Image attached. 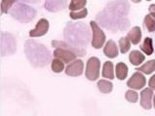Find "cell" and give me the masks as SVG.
<instances>
[{
	"label": "cell",
	"mask_w": 155,
	"mask_h": 116,
	"mask_svg": "<svg viewBox=\"0 0 155 116\" xmlns=\"http://www.w3.org/2000/svg\"><path fill=\"white\" fill-rule=\"evenodd\" d=\"M129 12L130 4L127 0H113L96 14L95 21L113 32H121L130 26L127 18Z\"/></svg>",
	"instance_id": "cell-1"
},
{
	"label": "cell",
	"mask_w": 155,
	"mask_h": 116,
	"mask_svg": "<svg viewBox=\"0 0 155 116\" xmlns=\"http://www.w3.org/2000/svg\"><path fill=\"white\" fill-rule=\"evenodd\" d=\"M63 37L70 45L84 48L88 46L92 36L89 26L84 22H68L63 31Z\"/></svg>",
	"instance_id": "cell-2"
},
{
	"label": "cell",
	"mask_w": 155,
	"mask_h": 116,
	"mask_svg": "<svg viewBox=\"0 0 155 116\" xmlns=\"http://www.w3.org/2000/svg\"><path fill=\"white\" fill-rule=\"evenodd\" d=\"M24 53L29 63L35 68H42L51 63V53L45 45L34 40H27L24 45Z\"/></svg>",
	"instance_id": "cell-3"
},
{
	"label": "cell",
	"mask_w": 155,
	"mask_h": 116,
	"mask_svg": "<svg viewBox=\"0 0 155 116\" xmlns=\"http://www.w3.org/2000/svg\"><path fill=\"white\" fill-rule=\"evenodd\" d=\"M9 14L16 21L21 23H28L35 18V17L37 16V11L36 9L29 6L26 3L18 1L11 8Z\"/></svg>",
	"instance_id": "cell-4"
},
{
	"label": "cell",
	"mask_w": 155,
	"mask_h": 116,
	"mask_svg": "<svg viewBox=\"0 0 155 116\" xmlns=\"http://www.w3.org/2000/svg\"><path fill=\"white\" fill-rule=\"evenodd\" d=\"M0 51H1V57L7 55H13L17 51V43L12 34L6 32L1 33Z\"/></svg>",
	"instance_id": "cell-5"
},
{
	"label": "cell",
	"mask_w": 155,
	"mask_h": 116,
	"mask_svg": "<svg viewBox=\"0 0 155 116\" xmlns=\"http://www.w3.org/2000/svg\"><path fill=\"white\" fill-rule=\"evenodd\" d=\"M90 27L92 31V37H91V45L96 50H99L104 46L105 41H106V35L104 31L102 30L99 24L96 21H91L90 22Z\"/></svg>",
	"instance_id": "cell-6"
},
{
	"label": "cell",
	"mask_w": 155,
	"mask_h": 116,
	"mask_svg": "<svg viewBox=\"0 0 155 116\" xmlns=\"http://www.w3.org/2000/svg\"><path fill=\"white\" fill-rule=\"evenodd\" d=\"M100 69H101V62L99 58L90 57L86 63L85 68V77L91 81L98 79L100 76Z\"/></svg>",
	"instance_id": "cell-7"
},
{
	"label": "cell",
	"mask_w": 155,
	"mask_h": 116,
	"mask_svg": "<svg viewBox=\"0 0 155 116\" xmlns=\"http://www.w3.org/2000/svg\"><path fill=\"white\" fill-rule=\"evenodd\" d=\"M145 84H147L145 76L143 75L142 72H139V71L134 72L132 76H131L127 81V86L129 88L134 89V90L142 89V88H143Z\"/></svg>",
	"instance_id": "cell-8"
},
{
	"label": "cell",
	"mask_w": 155,
	"mask_h": 116,
	"mask_svg": "<svg viewBox=\"0 0 155 116\" xmlns=\"http://www.w3.org/2000/svg\"><path fill=\"white\" fill-rule=\"evenodd\" d=\"M51 46L55 48H64V50H68L72 52H74L75 54L78 55V57H84L86 54V50L84 48L77 47L70 45L69 43L66 41H58V40H53L51 42Z\"/></svg>",
	"instance_id": "cell-9"
},
{
	"label": "cell",
	"mask_w": 155,
	"mask_h": 116,
	"mask_svg": "<svg viewBox=\"0 0 155 116\" xmlns=\"http://www.w3.org/2000/svg\"><path fill=\"white\" fill-rule=\"evenodd\" d=\"M84 61L81 59H76L68 64L65 69V74L70 76H80L84 72Z\"/></svg>",
	"instance_id": "cell-10"
},
{
	"label": "cell",
	"mask_w": 155,
	"mask_h": 116,
	"mask_svg": "<svg viewBox=\"0 0 155 116\" xmlns=\"http://www.w3.org/2000/svg\"><path fill=\"white\" fill-rule=\"evenodd\" d=\"M50 28V22L46 18H41L36 24V26L34 29L29 31V36L31 38H36V37H42L46 35Z\"/></svg>",
	"instance_id": "cell-11"
},
{
	"label": "cell",
	"mask_w": 155,
	"mask_h": 116,
	"mask_svg": "<svg viewBox=\"0 0 155 116\" xmlns=\"http://www.w3.org/2000/svg\"><path fill=\"white\" fill-rule=\"evenodd\" d=\"M52 55L54 56V58L60 59L64 63H71L72 61L76 60L78 57V55L75 54L74 52L68 50H64V48H55Z\"/></svg>",
	"instance_id": "cell-12"
},
{
	"label": "cell",
	"mask_w": 155,
	"mask_h": 116,
	"mask_svg": "<svg viewBox=\"0 0 155 116\" xmlns=\"http://www.w3.org/2000/svg\"><path fill=\"white\" fill-rule=\"evenodd\" d=\"M68 0H46L45 9L51 13H56L67 7Z\"/></svg>",
	"instance_id": "cell-13"
},
{
	"label": "cell",
	"mask_w": 155,
	"mask_h": 116,
	"mask_svg": "<svg viewBox=\"0 0 155 116\" xmlns=\"http://www.w3.org/2000/svg\"><path fill=\"white\" fill-rule=\"evenodd\" d=\"M152 97L153 90L150 88H145L140 92V105L144 109H150L152 106Z\"/></svg>",
	"instance_id": "cell-14"
},
{
	"label": "cell",
	"mask_w": 155,
	"mask_h": 116,
	"mask_svg": "<svg viewBox=\"0 0 155 116\" xmlns=\"http://www.w3.org/2000/svg\"><path fill=\"white\" fill-rule=\"evenodd\" d=\"M104 54L109 58H115L118 56V47L114 40H109L104 47Z\"/></svg>",
	"instance_id": "cell-15"
},
{
	"label": "cell",
	"mask_w": 155,
	"mask_h": 116,
	"mask_svg": "<svg viewBox=\"0 0 155 116\" xmlns=\"http://www.w3.org/2000/svg\"><path fill=\"white\" fill-rule=\"evenodd\" d=\"M126 37L129 39V41L133 45H138L140 40H142V30H140L139 26H135L128 32Z\"/></svg>",
	"instance_id": "cell-16"
},
{
	"label": "cell",
	"mask_w": 155,
	"mask_h": 116,
	"mask_svg": "<svg viewBox=\"0 0 155 116\" xmlns=\"http://www.w3.org/2000/svg\"><path fill=\"white\" fill-rule=\"evenodd\" d=\"M145 56L140 50H132L129 54L130 63L134 66H139L144 61Z\"/></svg>",
	"instance_id": "cell-17"
},
{
	"label": "cell",
	"mask_w": 155,
	"mask_h": 116,
	"mask_svg": "<svg viewBox=\"0 0 155 116\" xmlns=\"http://www.w3.org/2000/svg\"><path fill=\"white\" fill-rule=\"evenodd\" d=\"M115 75L119 80H124L128 76V67L123 62H119L115 66Z\"/></svg>",
	"instance_id": "cell-18"
},
{
	"label": "cell",
	"mask_w": 155,
	"mask_h": 116,
	"mask_svg": "<svg viewBox=\"0 0 155 116\" xmlns=\"http://www.w3.org/2000/svg\"><path fill=\"white\" fill-rule=\"evenodd\" d=\"M102 76L105 79H114V69L113 62L107 61L103 65V70H102Z\"/></svg>",
	"instance_id": "cell-19"
},
{
	"label": "cell",
	"mask_w": 155,
	"mask_h": 116,
	"mask_svg": "<svg viewBox=\"0 0 155 116\" xmlns=\"http://www.w3.org/2000/svg\"><path fill=\"white\" fill-rule=\"evenodd\" d=\"M140 50H142L144 54L147 55H151L154 52V47H153V40L151 38L147 37L143 40V44L140 46Z\"/></svg>",
	"instance_id": "cell-20"
},
{
	"label": "cell",
	"mask_w": 155,
	"mask_h": 116,
	"mask_svg": "<svg viewBox=\"0 0 155 116\" xmlns=\"http://www.w3.org/2000/svg\"><path fill=\"white\" fill-rule=\"evenodd\" d=\"M136 70L139 71V72H142L145 75L152 74V72L155 71V59H152V60H149L147 62H145L143 65L137 68Z\"/></svg>",
	"instance_id": "cell-21"
},
{
	"label": "cell",
	"mask_w": 155,
	"mask_h": 116,
	"mask_svg": "<svg viewBox=\"0 0 155 116\" xmlns=\"http://www.w3.org/2000/svg\"><path fill=\"white\" fill-rule=\"evenodd\" d=\"M97 86H98V89L101 91V93L109 94L113 91V83L107 79L99 80L98 83H97Z\"/></svg>",
	"instance_id": "cell-22"
},
{
	"label": "cell",
	"mask_w": 155,
	"mask_h": 116,
	"mask_svg": "<svg viewBox=\"0 0 155 116\" xmlns=\"http://www.w3.org/2000/svg\"><path fill=\"white\" fill-rule=\"evenodd\" d=\"M87 3V0H71L69 9L71 12L80 11V10L84 9Z\"/></svg>",
	"instance_id": "cell-23"
},
{
	"label": "cell",
	"mask_w": 155,
	"mask_h": 116,
	"mask_svg": "<svg viewBox=\"0 0 155 116\" xmlns=\"http://www.w3.org/2000/svg\"><path fill=\"white\" fill-rule=\"evenodd\" d=\"M143 24L148 32L155 31V18H152L150 14H147L143 19Z\"/></svg>",
	"instance_id": "cell-24"
},
{
	"label": "cell",
	"mask_w": 155,
	"mask_h": 116,
	"mask_svg": "<svg viewBox=\"0 0 155 116\" xmlns=\"http://www.w3.org/2000/svg\"><path fill=\"white\" fill-rule=\"evenodd\" d=\"M119 48H120V52L121 53H126L128 52L130 47H131V42L129 41V39L127 37H122L119 39Z\"/></svg>",
	"instance_id": "cell-25"
},
{
	"label": "cell",
	"mask_w": 155,
	"mask_h": 116,
	"mask_svg": "<svg viewBox=\"0 0 155 116\" xmlns=\"http://www.w3.org/2000/svg\"><path fill=\"white\" fill-rule=\"evenodd\" d=\"M51 70L54 72H61L63 70H64V62L60 59H57V58H54L51 61Z\"/></svg>",
	"instance_id": "cell-26"
},
{
	"label": "cell",
	"mask_w": 155,
	"mask_h": 116,
	"mask_svg": "<svg viewBox=\"0 0 155 116\" xmlns=\"http://www.w3.org/2000/svg\"><path fill=\"white\" fill-rule=\"evenodd\" d=\"M18 2V0H2L1 1V13H9L11 8Z\"/></svg>",
	"instance_id": "cell-27"
},
{
	"label": "cell",
	"mask_w": 155,
	"mask_h": 116,
	"mask_svg": "<svg viewBox=\"0 0 155 116\" xmlns=\"http://www.w3.org/2000/svg\"><path fill=\"white\" fill-rule=\"evenodd\" d=\"M87 14H88V11H87L86 8H84L80 10V11H75V12H71L70 13V18L72 19H81V18H84L87 17Z\"/></svg>",
	"instance_id": "cell-28"
},
{
	"label": "cell",
	"mask_w": 155,
	"mask_h": 116,
	"mask_svg": "<svg viewBox=\"0 0 155 116\" xmlns=\"http://www.w3.org/2000/svg\"><path fill=\"white\" fill-rule=\"evenodd\" d=\"M125 98L129 103H137L139 100V94L134 90H128L125 94Z\"/></svg>",
	"instance_id": "cell-29"
},
{
	"label": "cell",
	"mask_w": 155,
	"mask_h": 116,
	"mask_svg": "<svg viewBox=\"0 0 155 116\" xmlns=\"http://www.w3.org/2000/svg\"><path fill=\"white\" fill-rule=\"evenodd\" d=\"M148 85L152 90H155V75H153L148 81Z\"/></svg>",
	"instance_id": "cell-30"
},
{
	"label": "cell",
	"mask_w": 155,
	"mask_h": 116,
	"mask_svg": "<svg viewBox=\"0 0 155 116\" xmlns=\"http://www.w3.org/2000/svg\"><path fill=\"white\" fill-rule=\"evenodd\" d=\"M148 11H149V14H150V16L155 18V4H151V5H150V6L148 7Z\"/></svg>",
	"instance_id": "cell-31"
},
{
	"label": "cell",
	"mask_w": 155,
	"mask_h": 116,
	"mask_svg": "<svg viewBox=\"0 0 155 116\" xmlns=\"http://www.w3.org/2000/svg\"><path fill=\"white\" fill-rule=\"evenodd\" d=\"M22 2L24 3H31V4H37V3H40L41 0H21Z\"/></svg>",
	"instance_id": "cell-32"
},
{
	"label": "cell",
	"mask_w": 155,
	"mask_h": 116,
	"mask_svg": "<svg viewBox=\"0 0 155 116\" xmlns=\"http://www.w3.org/2000/svg\"><path fill=\"white\" fill-rule=\"evenodd\" d=\"M131 1L134 2V3H140V1H142V0H131Z\"/></svg>",
	"instance_id": "cell-33"
},
{
	"label": "cell",
	"mask_w": 155,
	"mask_h": 116,
	"mask_svg": "<svg viewBox=\"0 0 155 116\" xmlns=\"http://www.w3.org/2000/svg\"><path fill=\"white\" fill-rule=\"evenodd\" d=\"M153 106H154V108H155V96H154V98H153Z\"/></svg>",
	"instance_id": "cell-34"
},
{
	"label": "cell",
	"mask_w": 155,
	"mask_h": 116,
	"mask_svg": "<svg viewBox=\"0 0 155 116\" xmlns=\"http://www.w3.org/2000/svg\"><path fill=\"white\" fill-rule=\"evenodd\" d=\"M147 1H150V0H147Z\"/></svg>",
	"instance_id": "cell-35"
}]
</instances>
